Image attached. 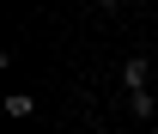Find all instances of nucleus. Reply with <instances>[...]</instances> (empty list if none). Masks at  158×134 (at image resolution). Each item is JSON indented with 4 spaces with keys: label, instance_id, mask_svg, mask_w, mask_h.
Returning a JSON list of instances; mask_svg holds the SVG:
<instances>
[{
    "label": "nucleus",
    "instance_id": "f257e3e1",
    "mask_svg": "<svg viewBox=\"0 0 158 134\" xmlns=\"http://www.w3.org/2000/svg\"><path fill=\"white\" fill-rule=\"evenodd\" d=\"M146 73H152L146 55H128V61H122V85H128V92H146Z\"/></svg>",
    "mask_w": 158,
    "mask_h": 134
},
{
    "label": "nucleus",
    "instance_id": "f03ea898",
    "mask_svg": "<svg viewBox=\"0 0 158 134\" xmlns=\"http://www.w3.org/2000/svg\"><path fill=\"white\" fill-rule=\"evenodd\" d=\"M6 116H37V97L31 92H6Z\"/></svg>",
    "mask_w": 158,
    "mask_h": 134
},
{
    "label": "nucleus",
    "instance_id": "7ed1b4c3",
    "mask_svg": "<svg viewBox=\"0 0 158 134\" xmlns=\"http://www.w3.org/2000/svg\"><path fill=\"white\" fill-rule=\"evenodd\" d=\"M128 104H134V116H152V122H158V97L152 92H128Z\"/></svg>",
    "mask_w": 158,
    "mask_h": 134
},
{
    "label": "nucleus",
    "instance_id": "20e7f679",
    "mask_svg": "<svg viewBox=\"0 0 158 134\" xmlns=\"http://www.w3.org/2000/svg\"><path fill=\"white\" fill-rule=\"evenodd\" d=\"M152 134H158V122H152Z\"/></svg>",
    "mask_w": 158,
    "mask_h": 134
}]
</instances>
